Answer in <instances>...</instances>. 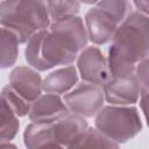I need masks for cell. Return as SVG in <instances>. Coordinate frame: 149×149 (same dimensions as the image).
<instances>
[{
	"instance_id": "obj_18",
	"label": "cell",
	"mask_w": 149,
	"mask_h": 149,
	"mask_svg": "<svg viewBox=\"0 0 149 149\" xmlns=\"http://www.w3.org/2000/svg\"><path fill=\"white\" fill-rule=\"evenodd\" d=\"M48 14L51 22L61 19L78 15L80 10V2L78 0H44Z\"/></svg>"
},
{
	"instance_id": "obj_16",
	"label": "cell",
	"mask_w": 149,
	"mask_h": 149,
	"mask_svg": "<svg viewBox=\"0 0 149 149\" xmlns=\"http://www.w3.org/2000/svg\"><path fill=\"white\" fill-rule=\"evenodd\" d=\"M118 26L134 10L130 0H98L97 5Z\"/></svg>"
},
{
	"instance_id": "obj_14",
	"label": "cell",
	"mask_w": 149,
	"mask_h": 149,
	"mask_svg": "<svg viewBox=\"0 0 149 149\" xmlns=\"http://www.w3.org/2000/svg\"><path fill=\"white\" fill-rule=\"evenodd\" d=\"M19 45L16 36L0 24V69H9L16 63Z\"/></svg>"
},
{
	"instance_id": "obj_8",
	"label": "cell",
	"mask_w": 149,
	"mask_h": 149,
	"mask_svg": "<svg viewBox=\"0 0 149 149\" xmlns=\"http://www.w3.org/2000/svg\"><path fill=\"white\" fill-rule=\"evenodd\" d=\"M9 86L30 104L42 94V77L37 70L28 66H16L9 73Z\"/></svg>"
},
{
	"instance_id": "obj_6",
	"label": "cell",
	"mask_w": 149,
	"mask_h": 149,
	"mask_svg": "<svg viewBox=\"0 0 149 149\" xmlns=\"http://www.w3.org/2000/svg\"><path fill=\"white\" fill-rule=\"evenodd\" d=\"M76 61L77 71L83 81L102 87L112 78L107 57L98 47H85Z\"/></svg>"
},
{
	"instance_id": "obj_2",
	"label": "cell",
	"mask_w": 149,
	"mask_h": 149,
	"mask_svg": "<svg viewBox=\"0 0 149 149\" xmlns=\"http://www.w3.org/2000/svg\"><path fill=\"white\" fill-rule=\"evenodd\" d=\"M108 48L112 77L133 74L139 62L148 58V15L133 10L115 29Z\"/></svg>"
},
{
	"instance_id": "obj_1",
	"label": "cell",
	"mask_w": 149,
	"mask_h": 149,
	"mask_svg": "<svg viewBox=\"0 0 149 149\" xmlns=\"http://www.w3.org/2000/svg\"><path fill=\"white\" fill-rule=\"evenodd\" d=\"M88 37L84 20L78 15L51 22L49 28L34 34L24 49L27 63L37 71L57 65H70L87 47Z\"/></svg>"
},
{
	"instance_id": "obj_11",
	"label": "cell",
	"mask_w": 149,
	"mask_h": 149,
	"mask_svg": "<svg viewBox=\"0 0 149 149\" xmlns=\"http://www.w3.org/2000/svg\"><path fill=\"white\" fill-rule=\"evenodd\" d=\"M87 127L88 125L85 118L69 112L52 122L54 137L61 148H72Z\"/></svg>"
},
{
	"instance_id": "obj_7",
	"label": "cell",
	"mask_w": 149,
	"mask_h": 149,
	"mask_svg": "<svg viewBox=\"0 0 149 149\" xmlns=\"http://www.w3.org/2000/svg\"><path fill=\"white\" fill-rule=\"evenodd\" d=\"M104 98L109 105L128 106L139 101L141 95L140 84L135 74L112 77L102 86Z\"/></svg>"
},
{
	"instance_id": "obj_9",
	"label": "cell",
	"mask_w": 149,
	"mask_h": 149,
	"mask_svg": "<svg viewBox=\"0 0 149 149\" xmlns=\"http://www.w3.org/2000/svg\"><path fill=\"white\" fill-rule=\"evenodd\" d=\"M84 21L88 41L95 45L108 43L118 27V24L97 6L87 10Z\"/></svg>"
},
{
	"instance_id": "obj_5",
	"label": "cell",
	"mask_w": 149,
	"mask_h": 149,
	"mask_svg": "<svg viewBox=\"0 0 149 149\" xmlns=\"http://www.w3.org/2000/svg\"><path fill=\"white\" fill-rule=\"evenodd\" d=\"M63 101L70 113L92 118L104 106L105 98L101 86L81 81L64 94Z\"/></svg>"
},
{
	"instance_id": "obj_20",
	"label": "cell",
	"mask_w": 149,
	"mask_h": 149,
	"mask_svg": "<svg viewBox=\"0 0 149 149\" xmlns=\"http://www.w3.org/2000/svg\"><path fill=\"white\" fill-rule=\"evenodd\" d=\"M134 74L140 84V88H141L140 97L147 95L148 94V58H144L137 63Z\"/></svg>"
},
{
	"instance_id": "obj_22",
	"label": "cell",
	"mask_w": 149,
	"mask_h": 149,
	"mask_svg": "<svg viewBox=\"0 0 149 149\" xmlns=\"http://www.w3.org/2000/svg\"><path fill=\"white\" fill-rule=\"evenodd\" d=\"M78 1L81 3H86V5H93L98 2V0H78Z\"/></svg>"
},
{
	"instance_id": "obj_12",
	"label": "cell",
	"mask_w": 149,
	"mask_h": 149,
	"mask_svg": "<svg viewBox=\"0 0 149 149\" xmlns=\"http://www.w3.org/2000/svg\"><path fill=\"white\" fill-rule=\"evenodd\" d=\"M79 80V74L74 65H65L50 72L42 81V90L45 93L65 94L72 90Z\"/></svg>"
},
{
	"instance_id": "obj_15",
	"label": "cell",
	"mask_w": 149,
	"mask_h": 149,
	"mask_svg": "<svg viewBox=\"0 0 149 149\" xmlns=\"http://www.w3.org/2000/svg\"><path fill=\"white\" fill-rule=\"evenodd\" d=\"M19 116L13 112L0 92V143L10 142L19 133Z\"/></svg>"
},
{
	"instance_id": "obj_17",
	"label": "cell",
	"mask_w": 149,
	"mask_h": 149,
	"mask_svg": "<svg viewBox=\"0 0 149 149\" xmlns=\"http://www.w3.org/2000/svg\"><path fill=\"white\" fill-rule=\"evenodd\" d=\"M119 144L105 136L97 128L87 127L72 148H118Z\"/></svg>"
},
{
	"instance_id": "obj_3",
	"label": "cell",
	"mask_w": 149,
	"mask_h": 149,
	"mask_svg": "<svg viewBox=\"0 0 149 149\" xmlns=\"http://www.w3.org/2000/svg\"><path fill=\"white\" fill-rule=\"evenodd\" d=\"M51 21L44 0H2L0 24L10 30L20 44L36 33L49 28Z\"/></svg>"
},
{
	"instance_id": "obj_10",
	"label": "cell",
	"mask_w": 149,
	"mask_h": 149,
	"mask_svg": "<svg viewBox=\"0 0 149 149\" xmlns=\"http://www.w3.org/2000/svg\"><path fill=\"white\" fill-rule=\"evenodd\" d=\"M66 113L69 109L58 94L45 93L31 102L28 116L34 122H54Z\"/></svg>"
},
{
	"instance_id": "obj_4",
	"label": "cell",
	"mask_w": 149,
	"mask_h": 149,
	"mask_svg": "<svg viewBox=\"0 0 149 149\" xmlns=\"http://www.w3.org/2000/svg\"><path fill=\"white\" fill-rule=\"evenodd\" d=\"M94 126L105 136L118 143H125L142 130L140 113L134 106H102L94 115Z\"/></svg>"
},
{
	"instance_id": "obj_19",
	"label": "cell",
	"mask_w": 149,
	"mask_h": 149,
	"mask_svg": "<svg viewBox=\"0 0 149 149\" xmlns=\"http://www.w3.org/2000/svg\"><path fill=\"white\" fill-rule=\"evenodd\" d=\"M1 94L3 95V98L7 101V104L9 105V107L13 109V112L19 118L28 115L31 104L29 101H27L23 97H21L14 88H12L9 85H6L2 88Z\"/></svg>"
},
{
	"instance_id": "obj_13",
	"label": "cell",
	"mask_w": 149,
	"mask_h": 149,
	"mask_svg": "<svg viewBox=\"0 0 149 149\" xmlns=\"http://www.w3.org/2000/svg\"><path fill=\"white\" fill-rule=\"evenodd\" d=\"M23 142L29 149L61 148L54 137L52 122L31 121L23 132Z\"/></svg>"
},
{
	"instance_id": "obj_21",
	"label": "cell",
	"mask_w": 149,
	"mask_h": 149,
	"mask_svg": "<svg viewBox=\"0 0 149 149\" xmlns=\"http://www.w3.org/2000/svg\"><path fill=\"white\" fill-rule=\"evenodd\" d=\"M135 7H136V12H140L144 15H148V6H149V0H133Z\"/></svg>"
}]
</instances>
